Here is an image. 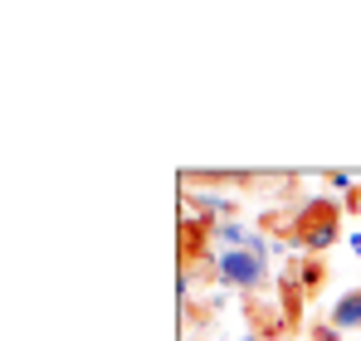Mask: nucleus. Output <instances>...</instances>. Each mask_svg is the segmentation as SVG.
Returning <instances> with one entry per match:
<instances>
[{
    "label": "nucleus",
    "instance_id": "nucleus-3",
    "mask_svg": "<svg viewBox=\"0 0 361 341\" xmlns=\"http://www.w3.org/2000/svg\"><path fill=\"white\" fill-rule=\"evenodd\" d=\"M254 234H259V229L244 225V220H220V225H210L215 249H249V244H254Z\"/></svg>",
    "mask_w": 361,
    "mask_h": 341
},
{
    "label": "nucleus",
    "instance_id": "nucleus-7",
    "mask_svg": "<svg viewBox=\"0 0 361 341\" xmlns=\"http://www.w3.org/2000/svg\"><path fill=\"white\" fill-rule=\"evenodd\" d=\"M190 292H195V268H180V278H176V297L190 307Z\"/></svg>",
    "mask_w": 361,
    "mask_h": 341
},
{
    "label": "nucleus",
    "instance_id": "nucleus-6",
    "mask_svg": "<svg viewBox=\"0 0 361 341\" xmlns=\"http://www.w3.org/2000/svg\"><path fill=\"white\" fill-rule=\"evenodd\" d=\"M317 283H322V264H317V259L298 264V287H317Z\"/></svg>",
    "mask_w": 361,
    "mask_h": 341
},
{
    "label": "nucleus",
    "instance_id": "nucleus-10",
    "mask_svg": "<svg viewBox=\"0 0 361 341\" xmlns=\"http://www.w3.org/2000/svg\"><path fill=\"white\" fill-rule=\"evenodd\" d=\"M347 249H352V254H361V229H352V234H347Z\"/></svg>",
    "mask_w": 361,
    "mask_h": 341
},
{
    "label": "nucleus",
    "instance_id": "nucleus-4",
    "mask_svg": "<svg viewBox=\"0 0 361 341\" xmlns=\"http://www.w3.org/2000/svg\"><path fill=\"white\" fill-rule=\"evenodd\" d=\"M327 322H332L337 332H357L361 327V287L357 292H342V297L327 307Z\"/></svg>",
    "mask_w": 361,
    "mask_h": 341
},
{
    "label": "nucleus",
    "instance_id": "nucleus-8",
    "mask_svg": "<svg viewBox=\"0 0 361 341\" xmlns=\"http://www.w3.org/2000/svg\"><path fill=\"white\" fill-rule=\"evenodd\" d=\"M312 341H342V332L332 322H322V327H312Z\"/></svg>",
    "mask_w": 361,
    "mask_h": 341
},
{
    "label": "nucleus",
    "instance_id": "nucleus-9",
    "mask_svg": "<svg viewBox=\"0 0 361 341\" xmlns=\"http://www.w3.org/2000/svg\"><path fill=\"white\" fill-rule=\"evenodd\" d=\"M327 185H332V190H352V170H332Z\"/></svg>",
    "mask_w": 361,
    "mask_h": 341
},
{
    "label": "nucleus",
    "instance_id": "nucleus-2",
    "mask_svg": "<svg viewBox=\"0 0 361 341\" xmlns=\"http://www.w3.org/2000/svg\"><path fill=\"white\" fill-rule=\"evenodd\" d=\"M337 234H342V215H327V220H312V225H298L293 229V239H298L302 254H327L332 244H337Z\"/></svg>",
    "mask_w": 361,
    "mask_h": 341
},
{
    "label": "nucleus",
    "instance_id": "nucleus-11",
    "mask_svg": "<svg viewBox=\"0 0 361 341\" xmlns=\"http://www.w3.org/2000/svg\"><path fill=\"white\" fill-rule=\"evenodd\" d=\"M240 341H259V332H244V337Z\"/></svg>",
    "mask_w": 361,
    "mask_h": 341
},
{
    "label": "nucleus",
    "instance_id": "nucleus-1",
    "mask_svg": "<svg viewBox=\"0 0 361 341\" xmlns=\"http://www.w3.org/2000/svg\"><path fill=\"white\" fill-rule=\"evenodd\" d=\"M210 273L220 287H235V292H264L274 283V264L249 249H210Z\"/></svg>",
    "mask_w": 361,
    "mask_h": 341
},
{
    "label": "nucleus",
    "instance_id": "nucleus-5",
    "mask_svg": "<svg viewBox=\"0 0 361 341\" xmlns=\"http://www.w3.org/2000/svg\"><path fill=\"white\" fill-rule=\"evenodd\" d=\"M327 215H337V200H332V195H307L298 210H293V229L312 225V220H327Z\"/></svg>",
    "mask_w": 361,
    "mask_h": 341
}]
</instances>
